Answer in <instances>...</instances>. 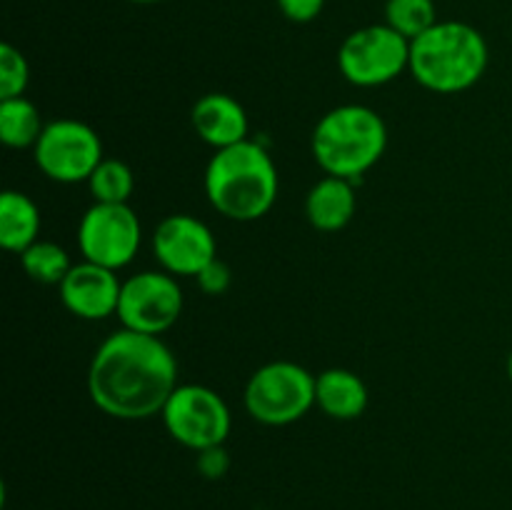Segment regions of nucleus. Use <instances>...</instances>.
<instances>
[{
	"label": "nucleus",
	"instance_id": "nucleus-1",
	"mask_svg": "<svg viewBox=\"0 0 512 510\" xmlns=\"http://www.w3.org/2000/svg\"><path fill=\"white\" fill-rule=\"evenodd\" d=\"M175 388L178 363L160 335L115 330L90 360L88 395L110 418H153L163 413Z\"/></svg>",
	"mask_w": 512,
	"mask_h": 510
},
{
	"label": "nucleus",
	"instance_id": "nucleus-2",
	"mask_svg": "<svg viewBox=\"0 0 512 510\" xmlns=\"http://www.w3.org/2000/svg\"><path fill=\"white\" fill-rule=\"evenodd\" d=\"M203 185L210 205L220 215L238 223H253L275 205L280 178L268 150L248 138L215 150L205 168Z\"/></svg>",
	"mask_w": 512,
	"mask_h": 510
},
{
	"label": "nucleus",
	"instance_id": "nucleus-3",
	"mask_svg": "<svg viewBox=\"0 0 512 510\" xmlns=\"http://www.w3.org/2000/svg\"><path fill=\"white\" fill-rule=\"evenodd\" d=\"M490 50L478 28L460 20H438L410 40V73L433 93H463L480 83Z\"/></svg>",
	"mask_w": 512,
	"mask_h": 510
},
{
	"label": "nucleus",
	"instance_id": "nucleus-4",
	"mask_svg": "<svg viewBox=\"0 0 512 510\" xmlns=\"http://www.w3.org/2000/svg\"><path fill=\"white\" fill-rule=\"evenodd\" d=\"M388 148V125L368 105H340L315 125L310 150L320 168L335 178L368 173Z\"/></svg>",
	"mask_w": 512,
	"mask_h": 510
},
{
	"label": "nucleus",
	"instance_id": "nucleus-5",
	"mask_svg": "<svg viewBox=\"0 0 512 510\" xmlns=\"http://www.w3.org/2000/svg\"><path fill=\"white\" fill-rule=\"evenodd\" d=\"M315 405V375L290 360L265 363L245 385V408L263 425L298 423Z\"/></svg>",
	"mask_w": 512,
	"mask_h": 510
},
{
	"label": "nucleus",
	"instance_id": "nucleus-6",
	"mask_svg": "<svg viewBox=\"0 0 512 510\" xmlns=\"http://www.w3.org/2000/svg\"><path fill=\"white\" fill-rule=\"evenodd\" d=\"M160 418L170 438L195 453L223 445L233 425L228 403L213 388L198 383L178 385Z\"/></svg>",
	"mask_w": 512,
	"mask_h": 510
},
{
	"label": "nucleus",
	"instance_id": "nucleus-7",
	"mask_svg": "<svg viewBox=\"0 0 512 510\" xmlns=\"http://www.w3.org/2000/svg\"><path fill=\"white\" fill-rule=\"evenodd\" d=\"M338 68L343 78L358 88L393 83L410 68V40L390 25H365L343 40Z\"/></svg>",
	"mask_w": 512,
	"mask_h": 510
},
{
	"label": "nucleus",
	"instance_id": "nucleus-8",
	"mask_svg": "<svg viewBox=\"0 0 512 510\" xmlns=\"http://www.w3.org/2000/svg\"><path fill=\"white\" fill-rule=\"evenodd\" d=\"M35 165L55 183H88L93 170L103 163L100 135L88 123L60 118L45 123L43 135L33 148Z\"/></svg>",
	"mask_w": 512,
	"mask_h": 510
},
{
	"label": "nucleus",
	"instance_id": "nucleus-9",
	"mask_svg": "<svg viewBox=\"0 0 512 510\" xmlns=\"http://www.w3.org/2000/svg\"><path fill=\"white\" fill-rule=\"evenodd\" d=\"M143 228L128 203H93L78 225V248L85 260L118 273L140 250Z\"/></svg>",
	"mask_w": 512,
	"mask_h": 510
},
{
	"label": "nucleus",
	"instance_id": "nucleus-10",
	"mask_svg": "<svg viewBox=\"0 0 512 510\" xmlns=\"http://www.w3.org/2000/svg\"><path fill=\"white\" fill-rule=\"evenodd\" d=\"M183 290L175 275L165 270H145L123 280L118 318L123 328L135 333L163 335L183 315Z\"/></svg>",
	"mask_w": 512,
	"mask_h": 510
},
{
	"label": "nucleus",
	"instance_id": "nucleus-11",
	"mask_svg": "<svg viewBox=\"0 0 512 510\" xmlns=\"http://www.w3.org/2000/svg\"><path fill=\"white\" fill-rule=\"evenodd\" d=\"M153 255L170 275H195L218 258L215 235L203 220L188 213H173L158 223L153 233Z\"/></svg>",
	"mask_w": 512,
	"mask_h": 510
},
{
	"label": "nucleus",
	"instance_id": "nucleus-12",
	"mask_svg": "<svg viewBox=\"0 0 512 510\" xmlns=\"http://www.w3.org/2000/svg\"><path fill=\"white\" fill-rule=\"evenodd\" d=\"M123 283L115 270L83 260L73 265L60 283V300L65 308L83 320H103L118 313Z\"/></svg>",
	"mask_w": 512,
	"mask_h": 510
},
{
	"label": "nucleus",
	"instance_id": "nucleus-13",
	"mask_svg": "<svg viewBox=\"0 0 512 510\" xmlns=\"http://www.w3.org/2000/svg\"><path fill=\"white\" fill-rule=\"evenodd\" d=\"M190 120L203 143L215 150L230 148L248 140L250 120L243 105L228 93H208L193 105Z\"/></svg>",
	"mask_w": 512,
	"mask_h": 510
},
{
	"label": "nucleus",
	"instance_id": "nucleus-14",
	"mask_svg": "<svg viewBox=\"0 0 512 510\" xmlns=\"http://www.w3.org/2000/svg\"><path fill=\"white\" fill-rule=\"evenodd\" d=\"M355 208H358V195L353 180L335 178V175L318 180L305 198V215L310 225L323 233L343 230L353 220Z\"/></svg>",
	"mask_w": 512,
	"mask_h": 510
},
{
	"label": "nucleus",
	"instance_id": "nucleus-15",
	"mask_svg": "<svg viewBox=\"0 0 512 510\" xmlns=\"http://www.w3.org/2000/svg\"><path fill=\"white\" fill-rule=\"evenodd\" d=\"M368 385L353 370L328 368L315 375V405L333 420H355L368 408Z\"/></svg>",
	"mask_w": 512,
	"mask_h": 510
},
{
	"label": "nucleus",
	"instance_id": "nucleus-16",
	"mask_svg": "<svg viewBox=\"0 0 512 510\" xmlns=\"http://www.w3.org/2000/svg\"><path fill=\"white\" fill-rule=\"evenodd\" d=\"M40 235V210L30 195L5 190L0 198V243L10 253H23Z\"/></svg>",
	"mask_w": 512,
	"mask_h": 510
},
{
	"label": "nucleus",
	"instance_id": "nucleus-17",
	"mask_svg": "<svg viewBox=\"0 0 512 510\" xmlns=\"http://www.w3.org/2000/svg\"><path fill=\"white\" fill-rule=\"evenodd\" d=\"M43 130L45 123L40 118V110L28 98L20 95V98L0 100V140L8 148H35Z\"/></svg>",
	"mask_w": 512,
	"mask_h": 510
},
{
	"label": "nucleus",
	"instance_id": "nucleus-18",
	"mask_svg": "<svg viewBox=\"0 0 512 510\" xmlns=\"http://www.w3.org/2000/svg\"><path fill=\"white\" fill-rule=\"evenodd\" d=\"M20 263L28 278L40 285H60L73 268L65 248L53 240H35L28 250L20 253Z\"/></svg>",
	"mask_w": 512,
	"mask_h": 510
},
{
	"label": "nucleus",
	"instance_id": "nucleus-19",
	"mask_svg": "<svg viewBox=\"0 0 512 510\" xmlns=\"http://www.w3.org/2000/svg\"><path fill=\"white\" fill-rule=\"evenodd\" d=\"M88 188L95 203H128L135 190V175L123 160L103 158L90 175Z\"/></svg>",
	"mask_w": 512,
	"mask_h": 510
},
{
	"label": "nucleus",
	"instance_id": "nucleus-20",
	"mask_svg": "<svg viewBox=\"0 0 512 510\" xmlns=\"http://www.w3.org/2000/svg\"><path fill=\"white\" fill-rule=\"evenodd\" d=\"M438 23V10L433 0H388L385 3V25L398 30L403 38L415 40Z\"/></svg>",
	"mask_w": 512,
	"mask_h": 510
},
{
	"label": "nucleus",
	"instance_id": "nucleus-21",
	"mask_svg": "<svg viewBox=\"0 0 512 510\" xmlns=\"http://www.w3.org/2000/svg\"><path fill=\"white\" fill-rule=\"evenodd\" d=\"M30 83V65L15 45H0V100L20 98Z\"/></svg>",
	"mask_w": 512,
	"mask_h": 510
},
{
	"label": "nucleus",
	"instance_id": "nucleus-22",
	"mask_svg": "<svg viewBox=\"0 0 512 510\" xmlns=\"http://www.w3.org/2000/svg\"><path fill=\"white\" fill-rule=\"evenodd\" d=\"M195 280H198V288L203 290L205 295H223L225 290L230 288L233 273H230L228 263H223L220 258H215V260H210V263L205 265L198 275H195Z\"/></svg>",
	"mask_w": 512,
	"mask_h": 510
},
{
	"label": "nucleus",
	"instance_id": "nucleus-23",
	"mask_svg": "<svg viewBox=\"0 0 512 510\" xmlns=\"http://www.w3.org/2000/svg\"><path fill=\"white\" fill-rule=\"evenodd\" d=\"M280 13L293 23H310L325 8V0H278Z\"/></svg>",
	"mask_w": 512,
	"mask_h": 510
},
{
	"label": "nucleus",
	"instance_id": "nucleus-24",
	"mask_svg": "<svg viewBox=\"0 0 512 510\" xmlns=\"http://www.w3.org/2000/svg\"><path fill=\"white\" fill-rule=\"evenodd\" d=\"M198 455H200V460H198L200 473L208 475V478H220V475H225V470H228V455H225L223 445L203 450V453H198Z\"/></svg>",
	"mask_w": 512,
	"mask_h": 510
},
{
	"label": "nucleus",
	"instance_id": "nucleus-25",
	"mask_svg": "<svg viewBox=\"0 0 512 510\" xmlns=\"http://www.w3.org/2000/svg\"><path fill=\"white\" fill-rule=\"evenodd\" d=\"M130 3H138V5H150V3H160V0H130Z\"/></svg>",
	"mask_w": 512,
	"mask_h": 510
},
{
	"label": "nucleus",
	"instance_id": "nucleus-26",
	"mask_svg": "<svg viewBox=\"0 0 512 510\" xmlns=\"http://www.w3.org/2000/svg\"><path fill=\"white\" fill-rule=\"evenodd\" d=\"M508 378L512 380V353H510V358H508Z\"/></svg>",
	"mask_w": 512,
	"mask_h": 510
}]
</instances>
